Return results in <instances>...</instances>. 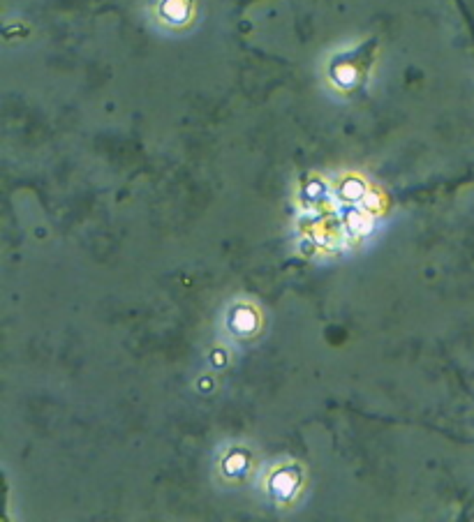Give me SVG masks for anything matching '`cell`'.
Instances as JSON below:
<instances>
[{
  "label": "cell",
  "instance_id": "6da1fadb",
  "mask_svg": "<svg viewBox=\"0 0 474 522\" xmlns=\"http://www.w3.org/2000/svg\"><path fill=\"white\" fill-rule=\"evenodd\" d=\"M188 0H164V14L169 19H186Z\"/></svg>",
  "mask_w": 474,
  "mask_h": 522
}]
</instances>
